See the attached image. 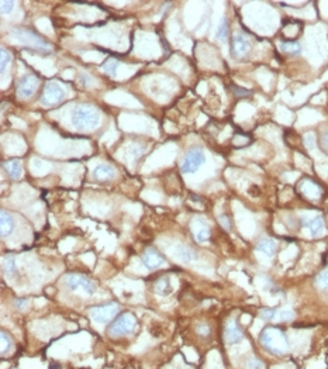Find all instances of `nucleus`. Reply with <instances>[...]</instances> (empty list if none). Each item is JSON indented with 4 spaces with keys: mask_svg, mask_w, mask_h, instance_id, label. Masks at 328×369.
Listing matches in <instances>:
<instances>
[{
    "mask_svg": "<svg viewBox=\"0 0 328 369\" xmlns=\"http://www.w3.org/2000/svg\"><path fill=\"white\" fill-rule=\"evenodd\" d=\"M11 54L6 48H1V55H0V65H1V72H4L6 68L10 65Z\"/></svg>",
    "mask_w": 328,
    "mask_h": 369,
    "instance_id": "nucleus-28",
    "label": "nucleus"
},
{
    "mask_svg": "<svg viewBox=\"0 0 328 369\" xmlns=\"http://www.w3.org/2000/svg\"><path fill=\"white\" fill-rule=\"evenodd\" d=\"M40 85V80L35 75H24L17 83V96L21 99L31 97Z\"/></svg>",
    "mask_w": 328,
    "mask_h": 369,
    "instance_id": "nucleus-10",
    "label": "nucleus"
},
{
    "mask_svg": "<svg viewBox=\"0 0 328 369\" xmlns=\"http://www.w3.org/2000/svg\"><path fill=\"white\" fill-rule=\"evenodd\" d=\"M207 369H224V367L220 364L219 357L216 352L210 354L209 355V365H207Z\"/></svg>",
    "mask_w": 328,
    "mask_h": 369,
    "instance_id": "nucleus-30",
    "label": "nucleus"
},
{
    "mask_svg": "<svg viewBox=\"0 0 328 369\" xmlns=\"http://www.w3.org/2000/svg\"><path fill=\"white\" fill-rule=\"evenodd\" d=\"M100 111L98 107L88 103H80L72 109L70 123L79 131H90L98 128L100 124Z\"/></svg>",
    "mask_w": 328,
    "mask_h": 369,
    "instance_id": "nucleus-1",
    "label": "nucleus"
},
{
    "mask_svg": "<svg viewBox=\"0 0 328 369\" xmlns=\"http://www.w3.org/2000/svg\"><path fill=\"white\" fill-rule=\"evenodd\" d=\"M0 6H1V13L3 14H6V13H10L13 7H14V1H7V0H1V3H0Z\"/></svg>",
    "mask_w": 328,
    "mask_h": 369,
    "instance_id": "nucleus-35",
    "label": "nucleus"
},
{
    "mask_svg": "<svg viewBox=\"0 0 328 369\" xmlns=\"http://www.w3.org/2000/svg\"><path fill=\"white\" fill-rule=\"evenodd\" d=\"M204 162H206L204 151L201 148H192L183 158L180 164V171L182 174H195Z\"/></svg>",
    "mask_w": 328,
    "mask_h": 369,
    "instance_id": "nucleus-6",
    "label": "nucleus"
},
{
    "mask_svg": "<svg viewBox=\"0 0 328 369\" xmlns=\"http://www.w3.org/2000/svg\"><path fill=\"white\" fill-rule=\"evenodd\" d=\"M252 48V44L242 33H234L231 38V54L237 59H242L248 57Z\"/></svg>",
    "mask_w": 328,
    "mask_h": 369,
    "instance_id": "nucleus-9",
    "label": "nucleus"
},
{
    "mask_svg": "<svg viewBox=\"0 0 328 369\" xmlns=\"http://www.w3.org/2000/svg\"><path fill=\"white\" fill-rule=\"evenodd\" d=\"M242 331L239 329V326L237 324V321L234 319H230L227 326H226V330H224V338L229 344H238L242 341Z\"/></svg>",
    "mask_w": 328,
    "mask_h": 369,
    "instance_id": "nucleus-13",
    "label": "nucleus"
},
{
    "mask_svg": "<svg viewBox=\"0 0 328 369\" xmlns=\"http://www.w3.org/2000/svg\"><path fill=\"white\" fill-rule=\"evenodd\" d=\"M276 311H278L276 309H262V310H261V317H262L263 320L275 323V319H276Z\"/></svg>",
    "mask_w": 328,
    "mask_h": 369,
    "instance_id": "nucleus-29",
    "label": "nucleus"
},
{
    "mask_svg": "<svg viewBox=\"0 0 328 369\" xmlns=\"http://www.w3.org/2000/svg\"><path fill=\"white\" fill-rule=\"evenodd\" d=\"M216 37L219 41H227L229 38V23H227V19H223L221 20V23H220L219 29H217V34H216Z\"/></svg>",
    "mask_w": 328,
    "mask_h": 369,
    "instance_id": "nucleus-25",
    "label": "nucleus"
},
{
    "mask_svg": "<svg viewBox=\"0 0 328 369\" xmlns=\"http://www.w3.org/2000/svg\"><path fill=\"white\" fill-rule=\"evenodd\" d=\"M64 97H65V88L57 80H50L45 85L40 100L45 106H55L64 100Z\"/></svg>",
    "mask_w": 328,
    "mask_h": 369,
    "instance_id": "nucleus-7",
    "label": "nucleus"
},
{
    "mask_svg": "<svg viewBox=\"0 0 328 369\" xmlns=\"http://www.w3.org/2000/svg\"><path fill=\"white\" fill-rule=\"evenodd\" d=\"M231 90H232V93L235 95L237 97H248L251 96V92L247 90V89L244 88H239V86H231Z\"/></svg>",
    "mask_w": 328,
    "mask_h": 369,
    "instance_id": "nucleus-34",
    "label": "nucleus"
},
{
    "mask_svg": "<svg viewBox=\"0 0 328 369\" xmlns=\"http://www.w3.org/2000/svg\"><path fill=\"white\" fill-rule=\"evenodd\" d=\"M321 141H323V146L326 147V148L328 149V133L323 134V138H321Z\"/></svg>",
    "mask_w": 328,
    "mask_h": 369,
    "instance_id": "nucleus-41",
    "label": "nucleus"
},
{
    "mask_svg": "<svg viewBox=\"0 0 328 369\" xmlns=\"http://www.w3.org/2000/svg\"><path fill=\"white\" fill-rule=\"evenodd\" d=\"M29 306V303L26 299H20V300H16V307L17 309H20V310H24L26 307Z\"/></svg>",
    "mask_w": 328,
    "mask_h": 369,
    "instance_id": "nucleus-39",
    "label": "nucleus"
},
{
    "mask_svg": "<svg viewBox=\"0 0 328 369\" xmlns=\"http://www.w3.org/2000/svg\"><path fill=\"white\" fill-rule=\"evenodd\" d=\"M80 80H82L83 86H86V88H90L92 85H95L93 78H92L90 75H86V74H82V75H80Z\"/></svg>",
    "mask_w": 328,
    "mask_h": 369,
    "instance_id": "nucleus-36",
    "label": "nucleus"
},
{
    "mask_svg": "<svg viewBox=\"0 0 328 369\" xmlns=\"http://www.w3.org/2000/svg\"><path fill=\"white\" fill-rule=\"evenodd\" d=\"M192 230L195 233V240L197 243L203 244L206 243L210 238V228L206 220H203L201 217H196L192 223Z\"/></svg>",
    "mask_w": 328,
    "mask_h": 369,
    "instance_id": "nucleus-11",
    "label": "nucleus"
},
{
    "mask_svg": "<svg viewBox=\"0 0 328 369\" xmlns=\"http://www.w3.org/2000/svg\"><path fill=\"white\" fill-rule=\"evenodd\" d=\"M261 344L273 355H285L289 351L288 337L276 327H268L261 334Z\"/></svg>",
    "mask_w": 328,
    "mask_h": 369,
    "instance_id": "nucleus-2",
    "label": "nucleus"
},
{
    "mask_svg": "<svg viewBox=\"0 0 328 369\" xmlns=\"http://www.w3.org/2000/svg\"><path fill=\"white\" fill-rule=\"evenodd\" d=\"M155 292L158 295H162V296H166L172 292V285H170L169 278H161L157 281L155 283Z\"/></svg>",
    "mask_w": 328,
    "mask_h": 369,
    "instance_id": "nucleus-23",
    "label": "nucleus"
},
{
    "mask_svg": "<svg viewBox=\"0 0 328 369\" xmlns=\"http://www.w3.org/2000/svg\"><path fill=\"white\" fill-rule=\"evenodd\" d=\"M11 37L14 39H17L21 45L29 47V48L38 51L42 54H48L52 51V47L45 41V39L40 37L37 33L31 31L27 29H13L11 30Z\"/></svg>",
    "mask_w": 328,
    "mask_h": 369,
    "instance_id": "nucleus-3",
    "label": "nucleus"
},
{
    "mask_svg": "<svg viewBox=\"0 0 328 369\" xmlns=\"http://www.w3.org/2000/svg\"><path fill=\"white\" fill-rule=\"evenodd\" d=\"M263 362L262 361H259L258 358H249L247 361V369H263Z\"/></svg>",
    "mask_w": 328,
    "mask_h": 369,
    "instance_id": "nucleus-32",
    "label": "nucleus"
},
{
    "mask_svg": "<svg viewBox=\"0 0 328 369\" xmlns=\"http://www.w3.org/2000/svg\"><path fill=\"white\" fill-rule=\"evenodd\" d=\"M257 251L266 257H273L276 254V243L270 238H262L257 244Z\"/></svg>",
    "mask_w": 328,
    "mask_h": 369,
    "instance_id": "nucleus-19",
    "label": "nucleus"
},
{
    "mask_svg": "<svg viewBox=\"0 0 328 369\" xmlns=\"http://www.w3.org/2000/svg\"><path fill=\"white\" fill-rule=\"evenodd\" d=\"M301 225L310 230V234L313 237H320L324 233V220L321 216H314V217H303L301 219Z\"/></svg>",
    "mask_w": 328,
    "mask_h": 369,
    "instance_id": "nucleus-12",
    "label": "nucleus"
},
{
    "mask_svg": "<svg viewBox=\"0 0 328 369\" xmlns=\"http://www.w3.org/2000/svg\"><path fill=\"white\" fill-rule=\"evenodd\" d=\"M0 233H1V237L6 238L9 237L13 230H14V219L10 213H7L6 210H3L1 214H0Z\"/></svg>",
    "mask_w": 328,
    "mask_h": 369,
    "instance_id": "nucleus-17",
    "label": "nucleus"
},
{
    "mask_svg": "<svg viewBox=\"0 0 328 369\" xmlns=\"http://www.w3.org/2000/svg\"><path fill=\"white\" fill-rule=\"evenodd\" d=\"M65 285L69 288L72 292H79L82 291L86 296H92L96 292V286L95 283L90 281L88 276L80 275V273H68L64 278Z\"/></svg>",
    "mask_w": 328,
    "mask_h": 369,
    "instance_id": "nucleus-5",
    "label": "nucleus"
},
{
    "mask_svg": "<svg viewBox=\"0 0 328 369\" xmlns=\"http://www.w3.org/2000/svg\"><path fill=\"white\" fill-rule=\"evenodd\" d=\"M295 317V313L289 309H282V310L276 311V319L275 323H280V321H289Z\"/></svg>",
    "mask_w": 328,
    "mask_h": 369,
    "instance_id": "nucleus-27",
    "label": "nucleus"
},
{
    "mask_svg": "<svg viewBox=\"0 0 328 369\" xmlns=\"http://www.w3.org/2000/svg\"><path fill=\"white\" fill-rule=\"evenodd\" d=\"M135 329H137V319L131 313H124L110 326L109 334L111 337H121L134 332Z\"/></svg>",
    "mask_w": 328,
    "mask_h": 369,
    "instance_id": "nucleus-4",
    "label": "nucleus"
},
{
    "mask_svg": "<svg viewBox=\"0 0 328 369\" xmlns=\"http://www.w3.org/2000/svg\"><path fill=\"white\" fill-rule=\"evenodd\" d=\"M142 263L148 268V269H155V268H159L165 263V259L161 254L154 250V248H148L145 250V253L142 255Z\"/></svg>",
    "mask_w": 328,
    "mask_h": 369,
    "instance_id": "nucleus-14",
    "label": "nucleus"
},
{
    "mask_svg": "<svg viewBox=\"0 0 328 369\" xmlns=\"http://www.w3.org/2000/svg\"><path fill=\"white\" fill-rule=\"evenodd\" d=\"M11 348V340H10V337L3 331L1 332V354L4 355L6 352H7V350H10Z\"/></svg>",
    "mask_w": 328,
    "mask_h": 369,
    "instance_id": "nucleus-31",
    "label": "nucleus"
},
{
    "mask_svg": "<svg viewBox=\"0 0 328 369\" xmlns=\"http://www.w3.org/2000/svg\"><path fill=\"white\" fill-rule=\"evenodd\" d=\"M185 355L189 358V361L192 362H196L197 361V355L195 354V351L192 350V348H185Z\"/></svg>",
    "mask_w": 328,
    "mask_h": 369,
    "instance_id": "nucleus-38",
    "label": "nucleus"
},
{
    "mask_svg": "<svg viewBox=\"0 0 328 369\" xmlns=\"http://www.w3.org/2000/svg\"><path fill=\"white\" fill-rule=\"evenodd\" d=\"M248 143L249 138L244 134H235V137H234V146L235 147H245Z\"/></svg>",
    "mask_w": 328,
    "mask_h": 369,
    "instance_id": "nucleus-33",
    "label": "nucleus"
},
{
    "mask_svg": "<svg viewBox=\"0 0 328 369\" xmlns=\"http://www.w3.org/2000/svg\"><path fill=\"white\" fill-rule=\"evenodd\" d=\"M197 332H200L201 335H207V334L210 332V330L206 324H199V327H197Z\"/></svg>",
    "mask_w": 328,
    "mask_h": 369,
    "instance_id": "nucleus-40",
    "label": "nucleus"
},
{
    "mask_svg": "<svg viewBox=\"0 0 328 369\" xmlns=\"http://www.w3.org/2000/svg\"><path fill=\"white\" fill-rule=\"evenodd\" d=\"M120 306L117 303H107L103 306H96L89 309V317L96 324H107L117 313Z\"/></svg>",
    "mask_w": 328,
    "mask_h": 369,
    "instance_id": "nucleus-8",
    "label": "nucleus"
},
{
    "mask_svg": "<svg viewBox=\"0 0 328 369\" xmlns=\"http://www.w3.org/2000/svg\"><path fill=\"white\" fill-rule=\"evenodd\" d=\"M219 221H220V224L226 228V230H230V224L231 223H230V219L226 216V214H221V216H220Z\"/></svg>",
    "mask_w": 328,
    "mask_h": 369,
    "instance_id": "nucleus-37",
    "label": "nucleus"
},
{
    "mask_svg": "<svg viewBox=\"0 0 328 369\" xmlns=\"http://www.w3.org/2000/svg\"><path fill=\"white\" fill-rule=\"evenodd\" d=\"M279 48L282 52L289 55H298L301 52V45L296 41H282L279 42Z\"/></svg>",
    "mask_w": 328,
    "mask_h": 369,
    "instance_id": "nucleus-21",
    "label": "nucleus"
},
{
    "mask_svg": "<svg viewBox=\"0 0 328 369\" xmlns=\"http://www.w3.org/2000/svg\"><path fill=\"white\" fill-rule=\"evenodd\" d=\"M298 189L307 199H311V200H317L318 197L321 196V187L316 182L310 181V179L301 181L300 184H298Z\"/></svg>",
    "mask_w": 328,
    "mask_h": 369,
    "instance_id": "nucleus-15",
    "label": "nucleus"
},
{
    "mask_svg": "<svg viewBox=\"0 0 328 369\" xmlns=\"http://www.w3.org/2000/svg\"><path fill=\"white\" fill-rule=\"evenodd\" d=\"M103 72H106L109 76H116L117 75V69H119V61L114 58H109L104 64H103Z\"/></svg>",
    "mask_w": 328,
    "mask_h": 369,
    "instance_id": "nucleus-24",
    "label": "nucleus"
},
{
    "mask_svg": "<svg viewBox=\"0 0 328 369\" xmlns=\"http://www.w3.org/2000/svg\"><path fill=\"white\" fill-rule=\"evenodd\" d=\"M316 285H317L318 289H321V291H328V269L323 271L318 275L317 279H316Z\"/></svg>",
    "mask_w": 328,
    "mask_h": 369,
    "instance_id": "nucleus-26",
    "label": "nucleus"
},
{
    "mask_svg": "<svg viewBox=\"0 0 328 369\" xmlns=\"http://www.w3.org/2000/svg\"><path fill=\"white\" fill-rule=\"evenodd\" d=\"M173 255H175V258H176L178 261H180V262L183 263L193 262V261L196 259V253H195L192 248H189V247L183 245V244L175 245Z\"/></svg>",
    "mask_w": 328,
    "mask_h": 369,
    "instance_id": "nucleus-16",
    "label": "nucleus"
},
{
    "mask_svg": "<svg viewBox=\"0 0 328 369\" xmlns=\"http://www.w3.org/2000/svg\"><path fill=\"white\" fill-rule=\"evenodd\" d=\"M3 272L7 276H14L17 273V262L13 255L3 258Z\"/></svg>",
    "mask_w": 328,
    "mask_h": 369,
    "instance_id": "nucleus-22",
    "label": "nucleus"
},
{
    "mask_svg": "<svg viewBox=\"0 0 328 369\" xmlns=\"http://www.w3.org/2000/svg\"><path fill=\"white\" fill-rule=\"evenodd\" d=\"M4 169L13 179H19L23 175V168H21V162L19 159H10V161L4 162Z\"/></svg>",
    "mask_w": 328,
    "mask_h": 369,
    "instance_id": "nucleus-20",
    "label": "nucleus"
},
{
    "mask_svg": "<svg viewBox=\"0 0 328 369\" xmlns=\"http://www.w3.org/2000/svg\"><path fill=\"white\" fill-rule=\"evenodd\" d=\"M116 176V169L107 164H100L93 169V178L98 181H109Z\"/></svg>",
    "mask_w": 328,
    "mask_h": 369,
    "instance_id": "nucleus-18",
    "label": "nucleus"
}]
</instances>
